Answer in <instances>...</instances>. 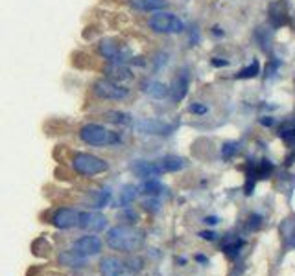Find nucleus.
<instances>
[{
	"instance_id": "obj_12",
	"label": "nucleus",
	"mask_w": 295,
	"mask_h": 276,
	"mask_svg": "<svg viewBox=\"0 0 295 276\" xmlns=\"http://www.w3.org/2000/svg\"><path fill=\"white\" fill-rule=\"evenodd\" d=\"M131 169H133V173H135L136 177H140V179H154V177L163 175L159 166H157V162H150V160H136V162H133Z\"/></svg>"
},
{
	"instance_id": "obj_27",
	"label": "nucleus",
	"mask_w": 295,
	"mask_h": 276,
	"mask_svg": "<svg viewBox=\"0 0 295 276\" xmlns=\"http://www.w3.org/2000/svg\"><path fill=\"white\" fill-rule=\"evenodd\" d=\"M199 236L203 237V239H209V241H212V239L216 237V234H214V232H201Z\"/></svg>"
},
{
	"instance_id": "obj_24",
	"label": "nucleus",
	"mask_w": 295,
	"mask_h": 276,
	"mask_svg": "<svg viewBox=\"0 0 295 276\" xmlns=\"http://www.w3.org/2000/svg\"><path fill=\"white\" fill-rule=\"evenodd\" d=\"M135 195H136L135 188H133V186H127V188L124 190V192H122V195H120V204H122V206H125V204H129L131 201L135 199Z\"/></svg>"
},
{
	"instance_id": "obj_9",
	"label": "nucleus",
	"mask_w": 295,
	"mask_h": 276,
	"mask_svg": "<svg viewBox=\"0 0 295 276\" xmlns=\"http://www.w3.org/2000/svg\"><path fill=\"white\" fill-rule=\"evenodd\" d=\"M78 219H80V212L74 208H59L56 210V214L52 215V225L61 228V230H68L78 226Z\"/></svg>"
},
{
	"instance_id": "obj_8",
	"label": "nucleus",
	"mask_w": 295,
	"mask_h": 276,
	"mask_svg": "<svg viewBox=\"0 0 295 276\" xmlns=\"http://www.w3.org/2000/svg\"><path fill=\"white\" fill-rule=\"evenodd\" d=\"M103 243L98 236H81L74 241V250L85 258H91V256H96V254L102 252Z\"/></svg>"
},
{
	"instance_id": "obj_4",
	"label": "nucleus",
	"mask_w": 295,
	"mask_h": 276,
	"mask_svg": "<svg viewBox=\"0 0 295 276\" xmlns=\"http://www.w3.org/2000/svg\"><path fill=\"white\" fill-rule=\"evenodd\" d=\"M72 168L76 169V173L83 175V177H92V175H100L109 169L107 160L91 155V153H78L72 158Z\"/></svg>"
},
{
	"instance_id": "obj_21",
	"label": "nucleus",
	"mask_w": 295,
	"mask_h": 276,
	"mask_svg": "<svg viewBox=\"0 0 295 276\" xmlns=\"http://www.w3.org/2000/svg\"><path fill=\"white\" fill-rule=\"evenodd\" d=\"M105 118L113 124H120V125H129L133 120H131V114L127 113H120V111H111V113L105 114Z\"/></svg>"
},
{
	"instance_id": "obj_2",
	"label": "nucleus",
	"mask_w": 295,
	"mask_h": 276,
	"mask_svg": "<svg viewBox=\"0 0 295 276\" xmlns=\"http://www.w3.org/2000/svg\"><path fill=\"white\" fill-rule=\"evenodd\" d=\"M80 138L89 146H114L120 142V136L113 131L105 129L100 124H85L80 129Z\"/></svg>"
},
{
	"instance_id": "obj_6",
	"label": "nucleus",
	"mask_w": 295,
	"mask_h": 276,
	"mask_svg": "<svg viewBox=\"0 0 295 276\" xmlns=\"http://www.w3.org/2000/svg\"><path fill=\"white\" fill-rule=\"evenodd\" d=\"M98 54L109 63H127L131 61V52L127 46L118 45L113 39H105L98 45Z\"/></svg>"
},
{
	"instance_id": "obj_15",
	"label": "nucleus",
	"mask_w": 295,
	"mask_h": 276,
	"mask_svg": "<svg viewBox=\"0 0 295 276\" xmlns=\"http://www.w3.org/2000/svg\"><path fill=\"white\" fill-rule=\"evenodd\" d=\"M136 127H138L142 133H147V135H168L172 131L170 125L161 124L157 120H142V122H138Z\"/></svg>"
},
{
	"instance_id": "obj_13",
	"label": "nucleus",
	"mask_w": 295,
	"mask_h": 276,
	"mask_svg": "<svg viewBox=\"0 0 295 276\" xmlns=\"http://www.w3.org/2000/svg\"><path fill=\"white\" fill-rule=\"evenodd\" d=\"M100 270L103 276H124L125 265L114 256H105L100 261Z\"/></svg>"
},
{
	"instance_id": "obj_11",
	"label": "nucleus",
	"mask_w": 295,
	"mask_h": 276,
	"mask_svg": "<svg viewBox=\"0 0 295 276\" xmlns=\"http://www.w3.org/2000/svg\"><path fill=\"white\" fill-rule=\"evenodd\" d=\"M188 81H190V78H188L187 72H179L176 78H174V81H172V87L168 89V92H170L172 100H174L176 103L183 102V100H185V96H187Z\"/></svg>"
},
{
	"instance_id": "obj_31",
	"label": "nucleus",
	"mask_w": 295,
	"mask_h": 276,
	"mask_svg": "<svg viewBox=\"0 0 295 276\" xmlns=\"http://www.w3.org/2000/svg\"><path fill=\"white\" fill-rule=\"evenodd\" d=\"M196 259L201 261V263H207V258H205V256H196Z\"/></svg>"
},
{
	"instance_id": "obj_20",
	"label": "nucleus",
	"mask_w": 295,
	"mask_h": 276,
	"mask_svg": "<svg viewBox=\"0 0 295 276\" xmlns=\"http://www.w3.org/2000/svg\"><path fill=\"white\" fill-rule=\"evenodd\" d=\"M142 193H146V195H159L165 188H163V184L161 182H157V179H146V182L140 186Z\"/></svg>"
},
{
	"instance_id": "obj_18",
	"label": "nucleus",
	"mask_w": 295,
	"mask_h": 276,
	"mask_svg": "<svg viewBox=\"0 0 295 276\" xmlns=\"http://www.w3.org/2000/svg\"><path fill=\"white\" fill-rule=\"evenodd\" d=\"M142 90L146 92L147 96L157 98V100L168 96V87L165 83H161V81H146L142 85Z\"/></svg>"
},
{
	"instance_id": "obj_14",
	"label": "nucleus",
	"mask_w": 295,
	"mask_h": 276,
	"mask_svg": "<svg viewBox=\"0 0 295 276\" xmlns=\"http://www.w3.org/2000/svg\"><path fill=\"white\" fill-rule=\"evenodd\" d=\"M127 6L136 12H163L168 6V0H127Z\"/></svg>"
},
{
	"instance_id": "obj_30",
	"label": "nucleus",
	"mask_w": 295,
	"mask_h": 276,
	"mask_svg": "<svg viewBox=\"0 0 295 276\" xmlns=\"http://www.w3.org/2000/svg\"><path fill=\"white\" fill-rule=\"evenodd\" d=\"M260 122H262V125H271V124H273V120H271V118H262Z\"/></svg>"
},
{
	"instance_id": "obj_5",
	"label": "nucleus",
	"mask_w": 295,
	"mask_h": 276,
	"mask_svg": "<svg viewBox=\"0 0 295 276\" xmlns=\"http://www.w3.org/2000/svg\"><path fill=\"white\" fill-rule=\"evenodd\" d=\"M92 90L98 98L102 100H111V102H118V100H125L129 96V89H125L122 85H118L116 81L111 79H96L92 85Z\"/></svg>"
},
{
	"instance_id": "obj_28",
	"label": "nucleus",
	"mask_w": 295,
	"mask_h": 276,
	"mask_svg": "<svg viewBox=\"0 0 295 276\" xmlns=\"http://www.w3.org/2000/svg\"><path fill=\"white\" fill-rule=\"evenodd\" d=\"M212 65H214V67H227L229 63L227 61H218V59H214V61H212Z\"/></svg>"
},
{
	"instance_id": "obj_7",
	"label": "nucleus",
	"mask_w": 295,
	"mask_h": 276,
	"mask_svg": "<svg viewBox=\"0 0 295 276\" xmlns=\"http://www.w3.org/2000/svg\"><path fill=\"white\" fill-rule=\"evenodd\" d=\"M78 226L87 232L98 234V232H103L107 228V217L100 212H80Z\"/></svg>"
},
{
	"instance_id": "obj_29",
	"label": "nucleus",
	"mask_w": 295,
	"mask_h": 276,
	"mask_svg": "<svg viewBox=\"0 0 295 276\" xmlns=\"http://www.w3.org/2000/svg\"><path fill=\"white\" fill-rule=\"evenodd\" d=\"M205 223H209V225H216V223H218V217H207Z\"/></svg>"
},
{
	"instance_id": "obj_19",
	"label": "nucleus",
	"mask_w": 295,
	"mask_h": 276,
	"mask_svg": "<svg viewBox=\"0 0 295 276\" xmlns=\"http://www.w3.org/2000/svg\"><path fill=\"white\" fill-rule=\"evenodd\" d=\"M280 234L284 237V243L288 248H295V217L286 219L280 226Z\"/></svg>"
},
{
	"instance_id": "obj_3",
	"label": "nucleus",
	"mask_w": 295,
	"mask_h": 276,
	"mask_svg": "<svg viewBox=\"0 0 295 276\" xmlns=\"http://www.w3.org/2000/svg\"><path fill=\"white\" fill-rule=\"evenodd\" d=\"M147 26H150V30H154L155 34L165 35H177L185 32V23L181 19L174 15V13L166 12H155L152 17L147 19Z\"/></svg>"
},
{
	"instance_id": "obj_16",
	"label": "nucleus",
	"mask_w": 295,
	"mask_h": 276,
	"mask_svg": "<svg viewBox=\"0 0 295 276\" xmlns=\"http://www.w3.org/2000/svg\"><path fill=\"white\" fill-rule=\"evenodd\" d=\"M59 263L65 265V267H70V269H81L85 267V256L78 254L76 250H65V252L59 254Z\"/></svg>"
},
{
	"instance_id": "obj_26",
	"label": "nucleus",
	"mask_w": 295,
	"mask_h": 276,
	"mask_svg": "<svg viewBox=\"0 0 295 276\" xmlns=\"http://www.w3.org/2000/svg\"><path fill=\"white\" fill-rule=\"evenodd\" d=\"M207 111H209L207 105H201V103H192V105H190V113H194V114H205Z\"/></svg>"
},
{
	"instance_id": "obj_23",
	"label": "nucleus",
	"mask_w": 295,
	"mask_h": 276,
	"mask_svg": "<svg viewBox=\"0 0 295 276\" xmlns=\"http://www.w3.org/2000/svg\"><path fill=\"white\" fill-rule=\"evenodd\" d=\"M258 72H260V65H258V61H253L247 68H244V70H240L238 74H236V79H251V78H256L258 76Z\"/></svg>"
},
{
	"instance_id": "obj_10",
	"label": "nucleus",
	"mask_w": 295,
	"mask_h": 276,
	"mask_svg": "<svg viewBox=\"0 0 295 276\" xmlns=\"http://www.w3.org/2000/svg\"><path fill=\"white\" fill-rule=\"evenodd\" d=\"M103 74L107 76V79L111 81H129V79L135 78V74L125 63H107L105 68H103Z\"/></svg>"
},
{
	"instance_id": "obj_17",
	"label": "nucleus",
	"mask_w": 295,
	"mask_h": 276,
	"mask_svg": "<svg viewBox=\"0 0 295 276\" xmlns=\"http://www.w3.org/2000/svg\"><path fill=\"white\" fill-rule=\"evenodd\" d=\"M155 162H157V166H159L161 173L179 171V169H183L185 166H187L185 158H181V157H165V158H161V160H155Z\"/></svg>"
},
{
	"instance_id": "obj_22",
	"label": "nucleus",
	"mask_w": 295,
	"mask_h": 276,
	"mask_svg": "<svg viewBox=\"0 0 295 276\" xmlns=\"http://www.w3.org/2000/svg\"><path fill=\"white\" fill-rule=\"evenodd\" d=\"M109 199H111V193L107 190H96V192H92V206L103 208L109 203Z\"/></svg>"
},
{
	"instance_id": "obj_1",
	"label": "nucleus",
	"mask_w": 295,
	"mask_h": 276,
	"mask_svg": "<svg viewBox=\"0 0 295 276\" xmlns=\"http://www.w3.org/2000/svg\"><path fill=\"white\" fill-rule=\"evenodd\" d=\"M105 241L113 250H120V252H133L140 247L144 241V234L138 228L129 225H118L113 226L107 230Z\"/></svg>"
},
{
	"instance_id": "obj_25",
	"label": "nucleus",
	"mask_w": 295,
	"mask_h": 276,
	"mask_svg": "<svg viewBox=\"0 0 295 276\" xmlns=\"http://www.w3.org/2000/svg\"><path fill=\"white\" fill-rule=\"evenodd\" d=\"M238 147H240V144H236V142L225 144V146L221 147V157H223V158H231L234 153H238Z\"/></svg>"
}]
</instances>
